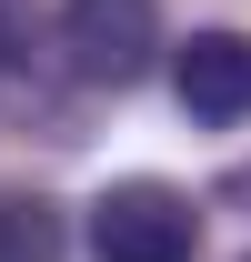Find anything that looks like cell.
<instances>
[{
    "label": "cell",
    "mask_w": 251,
    "mask_h": 262,
    "mask_svg": "<svg viewBox=\"0 0 251 262\" xmlns=\"http://www.w3.org/2000/svg\"><path fill=\"white\" fill-rule=\"evenodd\" d=\"M61 71L81 91H131L161 61V0H61Z\"/></svg>",
    "instance_id": "obj_1"
},
{
    "label": "cell",
    "mask_w": 251,
    "mask_h": 262,
    "mask_svg": "<svg viewBox=\"0 0 251 262\" xmlns=\"http://www.w3.org/2000/svg\"><path fill=\"white\" fill-rule=\"evenodd\" d=\"M191 252H201V212L151 171H131L91 202V262H191Z\"/></svg>",
    "instance_id": "obj_2"
},
{
    "label": "cell",
    "mask_w": 251,
    "mask_h": 262,
    "mask_svg": "<svg viewBox=\"0 0 251 262\" xmlns=\"http://www.w3.org/2000/svg\"><path fill=\"white\" fill-rule=\"evenodd\" d=\"M171 91H181V121L241 131L251 121V31H191L171 51Z\"/></svg>",
    "instance_id": "obj_3"
},
{
    "label": "cell",
    "mask_w": 251,
    "mask_h": 262,
    "mask_svg": "<svg viewBox=\"0 0 251 262\" xmlns=\"http://www.w3.org/2000/svg\"><path fill=\"white\" fill-rule=\"evenodd\" d=\"M0 262H61V202L0 192Z\"/></svg>",
    "instance_id": "obj_4"
},
{
    "label": "cell",
    "mask_w": 251,
    "mask_h": 262,
    "mask_svg": "<svg viewBox=\"0 0 251 262\" xmlns=\"http://www.w3.org/2000/svg\"><path fill=\"white\" fill-rule=\"evenodd\" d=\"M31 31H40V20H31V0H0V71H20V61H31Z\"/></svg>",
    "instance_id": "obj_5"
},
{
    "label": "cell",
    "mask_w": 251,
    "mask_h": 262,
    "mask_svg": "<svg viewBox=\"0 0 251 262\" xmlns=\"http://www.w3.org/2000/svg\"><path fill=\"white\" fill-rule=\"evenodd\" d=\"M211 202H221V212H251V162H231V171H221V182H211Z\"/></svg>",
    "instance_id": "obj_6"
}]
</instances>
